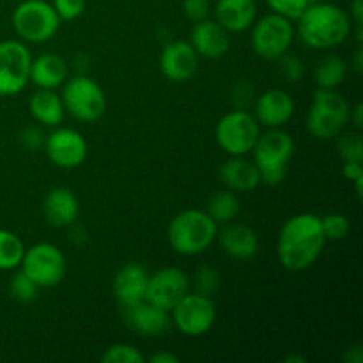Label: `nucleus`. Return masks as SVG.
I'll use <instances>...</instances> for the list:
<instances>
[{"instance_id":"f257e3e1","label":"nucleus","mask_w":363,"mask_h":363,"mask_svg":"<svg viewBox=\"0 0 363 363\" xmlns=\"http://www.w3.org/2000/svg\"><path fill=\"white\" fill-rule=\"evenodd\" d=\"M326 238L321 218L312 213H298L284 222L277 240V255L280 264L289 272L311 268L321 255Z\"/></svg>"},{"instance_id":"f03ea898","label":"nucleus","mask_w":363,"mask_h":363,"mask_svg":"<svg viewBox=\"0 0 363 363\" xmlns=\"http://www.w3.org/2000/svg\"><path fill=\"white\" fill-rule=\"evenodd\" d=\"M298 35L314 50H332L351 34V18L342 7L330 2L311 4L298 18Z\"/></svg>"},{"instance_id":"7ed1b4c3","label":"nucleus","mask_w":363,"mask_h":363,"mask_svg":"<svg viewBox=\"0 0 363 363\" xmlns=\"http://www.w3.org/2000/svg\"><path fill=\"white\" fill-rule=\"evenodd\" d=\"M218 225L202 209H184L169 225V243L179 255H201L215 243Z\"/></svg>"},{"instance_id":"20e7f679","label":"nucleus","mask_w":363,"mask_h":363,"mask_svg":"<svg viewBox=\"0 0 363 363\" xmlns=\"http://www.w3.org/2000/svg\"><path fill=\"white\" fill-rule=\"evenodd\" d=\"M252 152L261 183L277 186L286 179L287 165L294 155V140L282 128H268L266 133L259 135Z\"/></svg>"},{"instance_id":"39448f33","label":"nucleus","mask_w":363,"mask_h":363,"mask_svg":"<svg viewBox=\"0 0 363 363\" xmlns=\"http://www.w3.org/2000/svg\"><path fill=\"white\" fill-rule=\"evenodd\" d=\"M351 106L335 89H318L307 113L308 133L319 140H330L344 130Z\"/></svg>"},{"instance_id":"423d86ee","label":"nucleus","mask_w":363,"mask_h":363,"mask_svg":"<svg viewBox=\"0 0 363 363\" xmlns=\"http://www.w3.org/2000/svg\"><path fill=\"white\" fill-rule=\"evenodd\" d=\"M64 108L82 123H96L106 110V96L96 80L87 74H77L62 84Z\"/></svg>"},{"instance_id":"0eeeda50","label":"nucleus","mask_w":363,"mask_h":363,"mask_svg":"<svg viewBox=\"0 0 363 363\" xmlns=\"http://www.w3.org/2000/svg\"><path fill=\"white\" fill-rule=\"evenodd\" d=\"M60 18L46 0H23L13 13V28L27 43H46L57 34Z\"/></svg>"},{"instance_id":"6e6552de","label":"nucleus","mask_w":363,"mask_h":363,"mask_svg":"<svg viewBox=\"0 0 363 363\" xmlns=\"http://www.w3.org/2000/svg\"><path fill=\"white\" fill-rule=\"evenodd\" d=\"M261 135V124L250 112L236 108L227 112L215 128L216 144L229 156H247Z\"/></svg>"},{"instance_id":"1a4fd4ad","label":"nucleus","mask_w":363,"mask_h":363,"mask_svg":"<svg viewBox=\"0 0 363 363\" xmlns=\"http://www.w3.org/2000/svg\"><path fill=\"white\" fill-rule=\"evenodd\" d=\"M294 43L293 21L280 14H266L252 23L250 45L255 55L266 60H279Z\"/></svg>"},{"instance_id":"9d476101","label":"nucleus","mask_w":363,"mask_h":363,"mask_svg":"<svg viewBox=\"0 0 363 363\" xmlns=\"http://www.w3.org/2000/svg\"><path fill=\"white\" fill-rule=\"evenodd\" d=\"M174 326L186 337H201L213 328L216 307L211 296L188 291L170 311Z\"/></svg>"},{"instance_id":"9b49d317","label":"nucleus","mask_w":363,"mask_h":363,"mask_svg":"<svg viewBox=\"0 0 363 363\" xmlns=\"http://www.w3.org/2000/svg\"><path fill=\"white\" fill-rule=\"evenodd\" d=\"M21 272L27 273L38 287H53L66 275V257L62 250L52 243H35L25 248L20 262Z\"/></svg>"},{"instance_id":"f8f14e48","label":"nucleus","mask_w":363,"mask_h":363,"mask_svg":"<svg viewBox=\"0 0 363 363\" xmlns=\"http://www.w3.org/2000/svg\"><path fill=\"white\" fill-rule=\"evenodd\" d=\"M30 50L16 39L0 43V96H14L30 82Z\"/></svg>"},{"instance_id":"ddd939ff","label":"nucleus","mask_w":363,"mask_h":363,"mask_svg":"<svg viewBox=\"0 0 363 363\" xmlns=\"http://www.w3.org/2000/svg\"><path fill=\"white\" fill-rule=\"evenodd\" d=\"M46 156L53 165L60 169H77L87 158V142L84 135L78 133L73 128H59L46 135L45 138Z\"/></svg>"},{"instance_id":"4468645a","label":"nucleus","mask_w":363,"mask_h":363,"mask_svg":"<svg viewBox=\"0 0 363 363\" xmlns=\"http://www.w3.org/2000/svg\"><path fill=\"white\" fill-rule=\"evenodd\" d=\"M188 291H190V279L186 273L183 269L169 266V268H162L149 275L145 300L170 312Z\"/></svg>"},{"instance_id":"2eb2a0df","label":"nucleus","mask_w":363,"mask_h":363,"mask_svg":"<svg viewBox=\"0 0 363 363\" xmlns=\"http://www.w3.org/2000/svg\"><path fill=\"white\" fill-rule=\"evenodd\" d=\"M199 66V55L190 45V41H172L162 50L160 55V69L167 80L174 84H183L190 80Z\"/></svg>"},{"instance_id":"dca6fc26","label":"nucleus","mask_w":363,"mask_h":363,"mask_svg":"<svg viewBox=\"0 0 363 363\" xmlns=\"http://www.w3.org/2000/svg\"><path fill=\"white\" fill-rule=\"evenodd\" d=\"M255 119L264 128H282L294 113V99L282 89H269L255 101Z\"/></svg>"},{"instance_id":"f3484780","label":"nucleus","mask_w":363,"mask_h":363,"mask_svg":"<svg viewBox=\"0 0 363 363\" xmlns=\"http://www.w3.org/2000/svg\"><path fill=\"white\" fill-rule=\"evenodd\" d=\"M190 45L197 52L199 57L206 59H220L229 52L230 38L229 32L216 20L197 21L190 32Z\"/></svg>"},{"instance_id":"a211bd4d","label":"nucleus","mask_w":363,"mask_h":363,"mask_svg":"<svg viewBox=\"0 0 363 363\" xmlns=\"http://www.w3.org/2000/svg\"><path fill=\"white\" fill-rule=\"evenodd\" d=\"M123 311L126 325L145 337L158 335V333L165 332L170 323L169 312L156 307L155 303L147 300L137 301L133 305H126V307H123Z\"/></svg>"},{"instance_id":"6ab92c4d","label":"nucleus","mask_w":363,"mask_h":363,"mask_svg":"<svg viewBox=\"0 0 363 363\" xmlns=\"http://www.w3.org/2000/svg\"><path fill=\"white\" fill-rule=\"evenodd\" d=\"M78 213H80V202L69 188L59 186L46 194L43 202V215L52 227L57 229L69 227L71 223L77 222Z\"/></svg>"},{"instance_id":"aec40b11","label":"nucleus","mask_w":363,"mask_h":363,"mask_svg":"<svg viewBox=\"0 0 363 363\" xmlns=\"http://www.w3.org/2000/svg\"><path fill=\"white\" fill-rule=\"evenodd\" d=\"M216 240L229 257L247 261L255 257L259 250V238L254 229L243 223H223L222 230H218Z\"/></svg>"},{"instance_id":"412c9836","label":"nucleus","mask_w":363,"mask_h":363,"mask_svg":"<svg viewBox=\"0 0 363 363\" xmlns=\"http://www.w3.org/2000/svg\"><path fill=\"white\" fill-rule=\"evenodd\" d=\"M147 269L137 262H128L113 277V294L121 307L133 305L145 300V287H147Z\"/></svg>"},{"instance_id":"4be33fe9","label":"nucleus","mask_w":363,"mask_h":363,"mask_svg":"<svg viewBox=\"0 0 363 363\" xmlns=\"http://www.w3.org/2000/svg\"><path fill=\"white\" fill-rule=\"evenodd\" d=\"M220 181L227 186V190L254 191L261 184V174L254 162L245 156H230L222 167H220Z\"/></svg>"},{"instance_id":"5701e85b","label":"nucleus","mask_w":363,"mask_h":363,"mask_svg":"<svg viewBox=\"0 0 363 363\" xmlns=\"http://www.w3.org/2000/svg\"><path fill=\"white\" fill-rule=\"evenodd\" d=\"M255 13H257V7L254 0H216V21L229 34L248 30L255 21Z\"/></svg>"},{"instance_id":"b1692460","label":"nucleus","mask_w":363,"mask_h":363,"mask_svg":"<svg viewBox=\"0 0 363 363\" xmlns=\"http://www.w3.org/2000/svg\"><path fill=\"white\" fill-rule=\"evenodd\" d=\"M66 60L57 53H41L30 62V82L38 89H57L67 80Z\"/></svg>"},{"instance_id":"393cba45","label":"nucleus","mask_w":363,"mask_h":363,"mask_svg":"<svg viewBox=\"0 0 363 363\" xmlns=\"http://www.w3.org/2000/svg\"><path fill=\"white\" fill-rule=\"evenodd\" d=\"M28 108H30V116L34 117V121L48 128L60 126V123L64 121V113H66L62 98L60 94H57L55 89H38L30 96Z\"/></svg>"},{"instance_id":"a878e982","label":"nucleus","mask_w":363,"mask_h":363,"mask_svg":"<svg viewBox=\"0 0 363 363\" xmlns=\"http://www.w3.org/2000/svg\"><path fill=\"white\" fill-rule=\"evenodd\" d=\"M347 74V64L342 57L328 53L314 67V80L319 89H337Z\"/></svg>"},{"instance_id":"bb28decb","label":"nucleus","mask_w":363,"mask_h":363,"mask_svg":"<svg viewBox=\"0 0 363 363\" xmlns=\"http://www.w3.org/2000/svg\"><path fill=\"white\" fill-rule=\"evenodd\" d=\"M240 199H238L236 191L233 190H222L216 191L209 197L208 201V213L213 220L216 222V225H223V223H229L240 215Z\"/></svg>"},{"instance_id":"cd10ccee","label":"nucleus","mask_w":363,"mask_h":363,"mask_svg":"<svg viewBox=\"0 0 363 363\" xmlns=\"http://www.w3.org/2000/svg\"><path fill=\"white\" fill-rule=\"evenodd\" d=\"M25 254V245L14 233L0 229V269L9 272L20 266Z\"/></svg>"},{"instance_id":"c85d7f7f","label":"nucleus","mask_w":363,"mask_h":363,"mask_svg":"<svg viewBox=\"0 0 363 363\" xmlns=\"http://www.w3.org/2000/svg\"><path fill=\"white\" fill-rule=\"evenodd\" d=\"M103 363H144L145 358L131 344H113L105 350L101 357Z\"/></svg>"},{"instance_id":"c756f323","label":"nucleus","mask_w":363,"mask_h":363,"mask_svg":"<svg viewBox=\"0 0 363 363\" xmlns=\"http://www.w3.org/2000/svg\"><path fill=\"white\" fill-rule=\"evenodd\" d=\"M323 233H325L326 241H340L350 234L351 225L350 220L340 213H330V215L321 218Z\"/></svg>"},{"instance_id":"7c9ffc66","label":"nucleus","mask_w":363,"mask_h":363,"mask_svg":"<svg viewBox=\"0 0 363 363\" xmlns=\"http://www.w3.org/2000/svg\"><path fill=\"white\" fill-rule=\"evenodd\" d=\"M38 289L39 287L35 286L34 280L23 272H18L16 275L11 279V284H9L11 294H13V298H16L18 301H21V303H28V301L35 300V296H38Z\"/></svg>"},{"instance_id":"2f4dec72","label":"nucleus","mask_w":363,"mask_h":363,"mask_svg":"<svg viewBox=\"0 0 363 363\" xmlns=\"http://www.w3.org/2000/svg\"><path fill=\"white\" fill-rule=\"evenodd\" d=\"M220 273L211 266H201L194 275L195 293H201L204 296H213L220 287Z\"/></svg>"},{"instance_id":"473e14b6","label":"nucleus","mask_w":363,"mask_h":363,"mask_svg":"<svg viewBox=\"0 0 363 363\" xmlns=\"http://www.w3.org/2000/svg\"><path fill=\"white\" fill-rule=\"evenodd\" d=\"M272 13L280 14V16L287 18V20H298L312 4V0H266Z\"/></svg>"},{"instance_id":"72a5a7b5","label":"nucleus","mask_w":363,"mask_h":363,"mask_svg":"<svg viewBox=\"0 0 363 363\" xmlns=\"http://www.w3.org/2000/svg\"><path fill=\"white\" fill-rule=\"evenodd\" d=\"M339 155L344 162H362L363 144L358 133H346L339 140Z\"/></svg>"},{"instance_id":"f704fd0d","label":"nucleus","mask_w":363,"mask_h":363,"mask_svg":"<svg viewBox=\"0 0 363 363\" xmlns=\"http://www.w3.org/2000/svg\"><path fill=\"white\" fill-rule=\"evenodd\" d=\"M279 60H280V73H282V77L286 78V82H289V84H298V82L303 78L305 67L300 57L291 55V53L287 52L284 53Z\"/></svg>"},{"instance_id":"c9c22d12","label":"nucleus","mask_w":363,"mask_h":363,"mask_svg":"<svg viewBox=\"0 0 363 363\" xmlns=\"http://www.w3.org/2000/svg\"><path fill=\"white\" fill-rule=\"evenodd\" d=\"M52 6L60 21H73L84 14L85 0H53Z\"/></svg>"},{"instance_id":"e433bc0d","label":"nucleus","mask_w":363,"mask_h":363,"mask_svg":"<svg viewBox=\"0 0 363 363\" xmlns=\"http://www.w3.org/2000/svg\"><path fill=\"white\" fill-rule=\"evenodd\" d=\"M183 11L188 20L197 23L209 16V0H184Z\"/></svg>"},{"instance_id":"4c0bfd02","label":"nucleus","mask_w":363,"mask_h":363,"mask_svg":"<svg viewBox=\"0 0 363 363\" xmlns=\"http://www.w3.org/2000/svg\"><path fill=\"white\" fill-rule=\"evenodd\" d=\"M46 135L43 133L39 128H27V130L21 131L20 140L23 144V147H27L28 151H35V149L43 147L45 145Z\"/></svg>"},{"instance_id":"58836bf2","label":"nucleus","mask_w":363,"mask_h":363,"mask_svg":"<svg viewBox=\"0 0 363 363\" xmlns=\"http://www.w3.org/2000/svg\"><path fill=\"white\" fill-rule=\"evenodd\" d=\"M342 174L347 181L354 183L358 197H362V184H363V169L362 162H344Z\"/></svg>"},{"instance_id":"ea45409f","label":"nucleus","mask_w":363,"mask_h":363,"mask_svg":"<svg viewBox=\"0 0 363 363\" xmlns=\"http://www.w3.org/2000/svg\"><path fill=\"white\" fill-rule=\"evenodd\" d=\"M344 360L350 363H362L363 362V346L362 344H354V346L347 347Z\"/></svg>"},{"instance_id":"a19ab883","label":"nucleus","mask_w":363,"mask_h":363,"mask_svg":"<svg viewBox=\"0 0 363 363\" xmlns=\"http://www.w3.org/2000/svg\"><path fill=\"white\" fill-rule=\"evenodd\" d=\"M362 14H363V2L362 0H353L350 9L351 21H354L357 25H362Z\"/></svg>"},{"instance_id":"79ce46f5","label":"nucleus","mask_w":363,"mask_h":363,"mask_svg":"<svg viewBox=\"0 0 363 363\" xmlns=\"http://www.w3.org/2000/svg\"><path fill=\"white\" fill-rule=\"evenodd\" d=\"M71 233H69V240L73 241L74 245H82L85 243V240H87V233H85L82 227H77L74 223H71Z\"/></svg>"},{"instance_id":"37998d69","label":"nucleus","mask_w":363,"mask_h":363,"mask_svg":"<svg viewBox=\"0 0 363 363\" xmlns=\"http://www.w3.org/2000/svg\"><path fill=\"white\" fill-rule=\"evenodd\" d=\"M152 363H179V358L172 353H165V351H160V353L152 354L151 357Z\"/></svg>"},{"instance_id":"c03bdc74","label":"nucleus","mask_w":363,"mask_h":363,"mask_svg":"<svg viewBox=\"0 0 363 363\" xmlns=\"http://www.w3.org/2000/svg\"><path fill=\"white\" fill-rule=\"evenodd\" d=\"M362 112H363V105H362V103H357V105H354V108H351V112H350V119H353V123H354V126H357V130H362V124H363Z\"/></svg>"},{"instance_id":"a18cd8bd","label":"nucleus","mask_w":363,"mask_h":363,"mask_svg":"<svg viewBox=\"0 0 363 363\" xmlns=\"http://www.w3.org/2000/svg\"><path fill=\"white\" fill-rule=\"evenodd\" d=\"M354 69H357V73H362V48L357 50V59H354Z\"/></svg>"},{"instance_id":"49530a36","label":"nucleus","mask_w":363,"mask_h":363,"mask_svg":"<svg viewBox=\"0 0 363 363\" xmlns=\"http://www.w3.org/2000/svg\"><path fill=\"white\" fill-rule=\"evenodd\" d=\"M286 362H300V363H303L305 360H303V358H298V357H287Z\"/></svg>"}]
</instances>
